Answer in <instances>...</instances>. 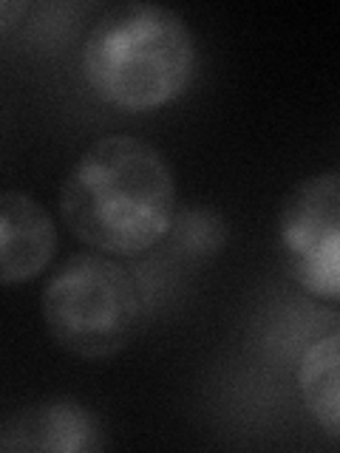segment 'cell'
<instances>
[{"label":"cell","instance_id":"5b68a950","mask_svg":"<svg viewBox=\"0 0 340 453\" xmlns=\"http://www.w3.org/2000/svg\"><path fill=\"white\" fill-rule=\"evenodd\" d=\"M57 244V224L35 196L0 190V287L40 278L54 261Z\"/></svg>","mask_w":340,"mask_h":453},{"label":"cell","instance_id":"277c9868","mask_svg":"<svg viewBox=\"0 0 340 453\" xmlns=\"http://www.w3.org/2000/svg\"><path fill=\"white\" fill-rule=\"evenodd\" d=\"M278 238L292 280L326 303L340 301V176H306L287 193L278 212Z\"/></svg>","mask_w":340,"mask_h":453},{"label":"cell","instance_id":"3957f363","mask_svg":"<svg viewBox=\"0 0 340 453\" xmlns=\"http://www.w3.org/2000/svg\"><path fill=\"white\" fill-rule=\"evenodd\" d=\"M40 315L54 346L71 357L111 360L139 337L145 301L136 278L111 255L80 252L51 273Z\"/></svg>","mask_w":340,"mask_h":453},{"label":"cell","instance_id":"ba28073f","mask_svg":"<svg viewBox=\"0 0 340 453\" xmlns=\"http://www.w3.org/2000/svg\"><path fill=\"white\" fill-rule=\"evenodd\" d=\"M28 12H32L28 0H0V40L9 37L26 20Z\"/></svg>","mask_w":340,"mask_h":453},{"label":"cell","instance_id":"8992f818","mask_svg":"<svg viewBox=\"0 0 340 453\" xmlns=\"http://www.w3.org/2000/svg\"><path fill=\"white\" fill-rule=\"evenodd\" d=\"M103 445L99 417L77 400H46L23 408L0 439V448L26 453H91Z\"/></svg>","mask_w":340,"mask_h":453},{"label":"cell","instance_id":"52a82bcc","mask_svg":"<svg viewBox=\"0 0 340 453\" xmlns=\"http://www.w3.org/2000/svg\"><path fill=\"white\" fill-rule=\"evenodd\" d=\"M298 391L309 417L329 439L340 436V332L312 340L298 363Z\"/></svg>","mask_w":340,"mask_h":453},{"label":"cell","instance_id":"6da1fadb","mask_svg":"<svg viewBox=\"0 0 340 453\" xmlns=\"http://www.w3.org/2000/svg\"><path fill=\"white\" fill-rule=\"evenodd\" d=\"M60 216L68 233L94 252L136 258L174 230V170L136 136H99L63 179Z\"/></svg>","mask_w":340,"mask_h":453},{"label":"cell","instance_id":"7a4b0ae2","mask_svg":"<svg viewBox=\"0 0 340 453\" xmlns=\"http://www.w3.org/2000/svg\"><path fill=\"white\" fill-rule=\"evenodd\" d=\"M198 46L179 12L131 0L108 9L85 35L80 68L103 103L148 113L190 88Z\"/></svg>","mask_w":340,"mask_h":453}]
</instances>
